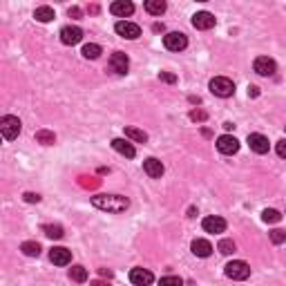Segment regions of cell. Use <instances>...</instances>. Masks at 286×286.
I'll list each match as a JSON object with an SVG mask.
<instances>
[{
  "label": "cell",
  "instance_id": "1",
  "mask_svg": "<svg viewBox=\"0 0 286 286\" xmlns=\"http://www.w3.org/2000/svg\"><path fill=\"white\" fill-rule=\"evenodd\" d=\"M92 206L108 212H125L130 208V199L121 197V195H97L92 197Z\"/></svg>",
  "mask_w": 286,
  "mask_h": 286
},
{
  "label": "cell",
  "instance_id": "2",
  "mask_svg": "<svg viewBox=\"0 0 286 286\" xmlns=\"http://www.w3.org/2000/svg\"><path fill=\"white\" fill-rule=\"evenodd\" d=\"M20 130H22V123H20L18 116L7 114V116L0 119V132H3V137L7 139V141H14V139L20 134Z\"/></svg>",
  "mask_w": 286,
  "mask_h": 286
},
{
  "label": "cell",
  "instance_id": "3",
  "mask_svg": "<svg viewBox=\"0 0 286 286\" xmlns=\"http://www.w3.org/2000/svg\"><path fill=\"white\" fill-rule=\"evenodd\" d=\"M210 92L215 94V97L228 99V97H233V94H235V85H233L231 78H226V76H215V78L210 81Z\"/></svg>",
  "mask_w": 286,
  "mask_h": 286
},
{
  "label": "cell",
  "instance_id": "4",
  "mask_svg": "<svg viewBox=\"0 0 286 286\" xmlns=\"http://www.w3.org/2000/svg\"><path fill=\"white\" fill-rule=\"evenodd\" d=\"M248 275H250V266L246 264V262L235 260V262H231V264H226V277L244 282V279H248Z\"/></svg>",
  "mask_w": 286,
  "mask_h": 286
},
{
  "label": "cell",
  "instance_id": "5",
  "mask_svg": "<svg viewBox=\"0 0 286 286\" xmlns=\"http://www.w3.org/2000/svg\"><path fill=\"white\" fill-rule=\"evenodd\" d=\"M164 45L170 52H181V49L188 47V38H186V34H181V31H170L164 36Z\"/></svg>",
  "mask_w": 286,
  "mask_h": 286
},
{
  "label": "cell",
  "instance_id": "6",
  "mask_svg": "<svg viewBox=\"0 0 286 286\" xmlns=\"http://www.w3.org/2000/svg\"><path fill=\"white\" fill-rule=\"evenodd\" d=\"M114 29H116V34H119V36L128 38V41H134V38L141 36V27L134 25V22H128V20H119V22L114 25Z\"/></svg>",
  "mask_w": 286,
  "mask_h": 286
},
{
  "label": "cell",
  "instance_id": "7",
  "mask_svg": "<svg viewBox=\"0 0 286 286\" xmlns=\"http://www.w3.org/2000/svg\"><path fill=\"white\" fill-rule=\"evenodd\" d=\"M253 70H255L260 76H273V74L277 72V65H275V60L268 58V56H260V58H255Z\"/></svg>",
  "mask_w": 286,
  "mask_h": 286
},
{
  "label": "cell",
  "instance_id": "8",
  "mask_svg": "<svg viewBox=\"0 0 286 286\" xmlns=\"http://www.w3.org/2000/svg\"><path fill=\"white\" fill-rule=\"evenodd\" d=\"M217 150H219L221 154H235L239 150V141L231 134H224V137L217 139Z\"/></svg>",
  "mask_w": 286,
  "mask_h": 286
},
{
  "label": "cell",
  "instance_id": "9",
  "mask_svg": "<svg viewBox=\"0 0 286 286\" xmlns=\"http://www.w3.org/2000/svg\"><path fill=\"white\" fill-rule=\"evenodd\" d=\"M81 38H83V29H81V27L67 25V27L60 29V41H63V45H76V43H81Z\"/></svg>",
  "mask_w": 286,
  "mask_h": 286
},
{
  "label": "cell",
  "instance_id": "10",
  "mask_svg": "<svg viewBox=\"0 0 286 286\" xmlns=\"http://www.w3.org/2000/svg\"><path fill=\"white\" fill-rule=\"evenodd\" d=\"M49 260H52L56 266H67L72 262V250L63 248V246H54V248L49 250Z\"/></svg>",
  "mask_w": 286,
  "mask_h": 286
},
{
  "label": "cell",
  "instance_id": "11",
  "mask_svg": "<svg viewBox=\"0 0 286 286\" xmlns=\"http://www.w3.org/2000/svg\"><path fill=\"white\" fill-rule=\"evenodd\" d=\"M110 67H112V72H116V74H128L130 60H128V56L123 52H114L110 56Z\"/></svg>",
  "mask_w": 286,
  "mask_h": 286
},
{
  "label": "cell",
  "instance_id": "12",
  "mask_svg": "<svg viewBox=\"0 0 286 286\" xmlns=\"http://www.w3.org/2000/svg\"><path fill=\"white\" fill-rule=\"evenodd\" d=\"M248 145H250V150L257 154H266L268 152V148H271V143H268V139L264 137V134H248Z\"/></svg>",
  "mask_w": 286,
  "mask_h": 286
},
{
  "label": "cell",
  "instance_id": "13",
  "mask_svg": "<svg viewBox=\"0 0 286 286\" xmlns=\"http://www.w3.org/2000/svg\"><path fill=\"white\" fill-rule=\"evenodd\" d=\"M193 27L195 29H212L215 27V16L208 11H197L193 16Z\"/></svg>",
  "mask_w": 286,
  "mask_h": 286
},
{
  "label": "cell",
  "instance_id": "14",
  "mask_svg": "<svg viewBox=\"0 0 286 286\" xmlns=\"http://www.w3.org/2000/svg\"><path fill=\"white\" fill-rule=\"evenodd\" d=\"M152 279H154V275L150 271H145V268H132L130 271V282L134 286H148V284H152Z\"/></svg>",
  "mask_w": 286,
  "mask_h": 286
},
{
  "label": "cell",
  "instance_id": "15",
  "mask_svg": "<svg viewBox=\"0 0 286 286\" xmlns=\"http://www.w3.org/2000/svg\"><path fill=\"white\" fill-rule=\"evenodd\" d=\"M201 226H204L206 233L219 235V233L226 231V219H221V217H206V219L201 221Z\"/></svg>",
  "mask_w": 286,
  "mask_h": 286
},
{
  "label": "cell",
  "instance_id": "16",
  "mask_svg": "<svg viewBox=\"0 0 286 286\" xmlns=\"http://www.w3.org/2000/svg\"><path fill=\"white\" fill-rule=\"evenodd\" d=\"M143 170H145V175L148 177H152V179H159L161 175H164V164H161L159 159H154V156H150V159H145L143 161Z\"/></svg>",
  "mask_w": 286,
  "mask_h": 286
},
{
  "label": "cell",
  "instance_id": "17",
  "mask_svg": "<svg viewBox=\"0 0 286 286\" xmlns=\"http://www.w3.org/2000/svg\"><path fill=\"white\" fill-rule=\"evenodd\" d=\"M110 11L114 16H119V18H125V16H132L134 5L132 3H125V0H116V3L110 5Z\"/></svg>",
  "mask_w": 286,
  "mask_h": 286
},
{
  "label": "cell",
  "instance_id": "18",
  "mask_svg": "<svg viewBox=\"0 0 286 286\" xmlns=\"http://www.w3.org/2000/svg\"><path fill=\"white\" fill-rule=\"evenodd\" d=\"M112 148H114L119 154L128 156V159H132V156L137 154V150H134V145H132L130 141H125V139H114V141H112Z\"/></svg>",
  "mask_w": 286,
  "mask_h": 286
},
{
  "label": "cell",
  "instance_id": "19",
  "mask_svg": "<svg viewBox=\"0 0 286 286\" xmlns=\"http://www.w3.org/2000/svg\"><path fill=\"white\" fill-rule=\"evenodd\" d=\"M190 250H193L197 257H208L212 253V244L208 239H195L193 244H190Z\"/></svg>",
  "mask_w": 286,
  "mask_h": 286
},
{
  "label": "cell",
  "instance_id": "20",
  "mask_svg": "<svg viewBox=\"0 0 286 286\" xmlns=\"http://www.w3.org/2000/svg\"><path fill=\"white\" fill-rule=\"evenodd\" d=\"M143 7H145V11H148L150 16H161L166 11L168 5L164 3V0H145Z\"/></svg>",
  "mask_w": 286,
  "mask_h": 286
},
{
  "label": "cell",
  "instance_id": "21",
  "mask_svg": "<svg viewBox=\"0 0 286 286\" xmlns=\"http://www.w3.org/2000/svg\"><path fill=\"white\" fill-rule=\"evenodd\" d=\"M125 137L132 139V141H137V143H145V141H148V134H145L143 130H139V128H134V125L125 128Z\"/></svg>",
  "mask_w": 286,
  "mask_h": 286
},
{
  "label": "cell",
  "instance_id": "22",
  "mask_svg": "<svg viewBox=\"0 0 286 286\" xmlns=\"http://www.w3.org/2000/svg\"><path fill=\"white\" fill-rule=\"evenodd\" d=\"M70 279H74V282L78 284H83V282H87V268L85 266H72L70 268Z\"/></svg>",
  "mask_w": 286,
  "mask_h": 286
},
{
  "label": "cell",
  "instance_id": "23",
  "mask_svg": "<svg viewBox=\"0 0 286 286\" xmlns=\"http://www.w3.org/2000/svg\"><path fill=\"white\" fill-rule=\"evenodd\" d=\"M43 233L47 235V237L52 239H63V226H58V224H45L43 226Z\"/></svg>",
  "mask_w": 286,
  "mask_h": 286
},
{
  "label": "cell",
  "instance_id": "24",
  "mask_svg": "<svg viewBox=\"0 0 286 286\" xmlns=\"http://www.w3.org/2000/svg\"><path fill=\"white\" fill-rule=\"evenodd\" d=\"M101 52H103V49H101V45H97V43H87L85 47H83V56H85V58H89V60H94V58H99L101 56Z\"/></svg>",
  "mask_w": 286,
  "mask_h": 286
},
{
  "label": "cell",
  "instance_id": "25",
  "mask_svg": "<svg viewBox=\"0 0 286 286\" xmlns=\"http://www.w3.org/2000/svg\"><path fill=\"white\" fill-rule=\"evenodd\" d=\"M34 18L41 20V22L54 20V9H52V7H38L36 11H34Z\"/></svg>",
  "mask_w": 286,
  "mask_h": 286
},
{
  "label": "cell",
  "instance_id": "26",
  "mask_svg": "<svg viewBox=\"0 0 286 286\" xmlns=\"http://www.w3.org/2000/svg\"><path fill=\"white\" fill-rule=\"evenodd\" d=\"M20 250L27 257H38V255H41V244H38V242H25L20 246Z\"/></svg>",
  "mask_w": 286,
  "mask_h": 286
},
{
  "label": "cell",
  "instance_id": "27",
  "mask_svg": "<svg viewBox=\"0 0 286 286\" xmlns=\"http://www.w3.org/2000/svg\"><path fill=\"white\" fill-rule=\"evenodd\" d=\"M36 141L43 143V145H52V143L56 141V134L49 132V130H38V132H36Z\"/></svg>",
  "mask_w": 286,
  "mask_h": 286
},
{
  "label": "cell",
  "instance_id": "28",
  "mask_svg": "<svg viewBox=\"0 0 286 286\" xmlns=\"http://www.w3.org/2000/svg\"><path fill=\"white\" fill-rule=\"evenodd\" d=\"M217 248H219V253H224V255H233L235 250H237V246H235L233 239H221V242L217 244Z\"/></svg>",
  "mask_w": 286,
  "mask_h": 286
},
{
  "label": "cell",
  "instance_id": "29",
  "mask_svg": "<svg viewBox=\"0 0 286 286\" xmlns=\"http://www.w3.org/2000/svg\"><path fill=\"white\" fill-rule=\"evenodd\" d=\"M262 219H264L266 224H277L279 219H282V215H279L275 208H266L264 212H262Z\"/></svg>",
  "mask_w": 286,
  "mask_h": 286
},
{
  "label": "cell",
  "instance_id": "30",
  "mask_svg": "<svg viewBox=\"0 0 286 286\" xmlns=\"http://www.w3.org/2000/svg\"><path fill=\"white\" fill-rule=\"evenodd\" d=\"M159 286H183V279L177 275H168V277H161Z\"/></svg>",
  "mask_w": 286,
  "mask_h": 286
},
{
  "label": "cell",
  "instance_id": "31",
  "mask_svg": "<svg viewBox=\"0 0 286 286\" xmlns=\"http://www.w3.org/2000/svg\"><path fill=\"white\" fill-rule=\"evenodd\" d=\"M271 242H273V244H284V242H286V231H282V228H275V231H271Z\"/></svg>",
  "mask_w": 286,
  "mask_h": 286
},
{
  "label": "cell",
  "instance_id": "32",
  "mask_svg": "<svg viewBox=\"0 0 286 286\" xmlns=\"http://www.w3.org/2000/svg\"><path fill=\"white\" fill-rule=\"evenodd\" d=\"M206 119H208V112H204V110H193V112H190V121L204 123Z\"/></svg>",
  "mask_w": 286,
  "mask_h": 286
},
{
  "label": "cell",
  "instance_id": "33",
  "mask_svg": "<svg viewBox=\"0 0 286 286\" xmlns=\"http://www.w3.org/2000/svg\"><path fill=\"white\" fill-rule=\"evenodd\" d=\"M99 179H94V177H81V186H85V188H97L99 186Z\"/></svg>",
  "mask_w": 286,
  "mask_h": 286
},
{
  "label": "cell",
  "instance_id": "34",
  "mask_svg": "<svg viewBox=\"0 0 286 286\" xmlns=\"http://www.w3.org/2000/svg\"><path fill=\"white\" fill-rule=\"evenodd\" d=\"M22 199H25L27 204H38V201H41V195H36V193H25V195H22Z\"/></svg>",
  "mask_w": 286,
  "mask_h": 286
},
{
  "label": "cell",
  "instance_id": "35",
  "mask_svg": "<svg viewBox=\"0 0 286 286\" xmlns=\"http://www.w3.org/2000/svg\"><path fill=\"white\" fill-rule=\"evenodd\" d=\"M159 81H164V83H177V76L170 74V72H161V74H159Z\"/></svg>",
  "mask_w": 286,
  "mask_h": 286
},
{
  "label": "cell",
  "instance_id": "36",
  "mask_svg": "<svg viewBox=\"0 0 286 286\" xmlns=\"http://www.w3.org/2000/svg\"><path fill=\"white\" fill-rule=\"evenodd\" d=\"M277 154L282 156V159H286V139H282V141H277Z\"/></svg>",
  "mask_w": 286,
  "mask_h": 286
},
{
  "label": "cell",
  "instance_id": "37",
  "mask_svg": "<svg viewBox=\"0 0 286 286\" xmlns=\"http://www.w3.org/2000/svg\"><path fill=\"white\" fill-rule=\"evenodd\" d=\"M67 14H70V18H81L83 11L78 9V7H70V11H67Z\"/></svg>",
  "mask_w": 286,
  "mask_h": 286
},
{
  "label": "cell",
  "instance_id": "38",
  "mask_svg": "<svg viewBox=\"0 0 286 286\" xmlns=\"http://www.w3.org/2000/svg\"><path fill=\"white\" fill-rule=\"evenodd\" d=\"M248 94H250V97H257V94H260V87L250 85V87H248Z\"/></svg>",
  "mask_w": 286,
  "mask_h": 286
},
{
  "label": "cell",
  "instance_id": "39",
  "mask_svg": "<svg viewBox=\"0 0 286 286\" xmlns=\"http://www.w3.org/2000/svg\"><path fill=\"white\" fill-rule=\"evenodd\" d=\"M87 11H89V14H99V5H89Z\"/></svg>",
  "mask_w": 286,
  "mask_h": 286
},
{
  "label": "cell",
  "instance_id": "40",
  "mask_svg": "<svg viewBox=\"0 0 286 286\" xmlns=\"http://www.w3.org/2000/svg\"><path fill=\"white\" fill-rule=\"evenodd\" d=\"M99 273H101V275H103V277H108V279L112 277V271H105V268H101V271H99Z\"/></svg>",
  "mask_w": 286,
  "mask_h": 286
},
{
  "label": "cell",
  "instance_id": "41",
  "mask_svg": "<svg viewBox=\"0 0 286 286\" xmlns=\"http://www.w3.org/2000/svg\"><path fill=\"white\" fill-rule=\"evenodd\" d=\"M92 286H105L103 282H92Z\"/></svg>",
  "mask_w": 286,
  "mask_h": 286
}]
</instances>
